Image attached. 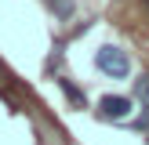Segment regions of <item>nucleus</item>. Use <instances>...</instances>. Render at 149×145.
Returning <instances> with one entry per match:
<instances>
[{"mask_svg":"<svg viewBox=\"0 0 149 145\" xmlns=\"http://www.w3.org/2000/svg\"><path fill=\"white\" fill-rule=\"evenodd\" d=\"M47 7H51L62 22H69L73 14H77V4H73V0H47Z\"/></svg>","mask_w":149,"mask_h":145,"instance_id":"7ed1b4c3","label":"nucleus"},{"mask_svg":"<svg viewBox=\"0 0 149 145\" xmlns=\"http://www.w3.org/2000/svg\"><path fill=\"white\" fill-rule=\"evenodd\" d=\"M131 113H135V102H131L127 94H106V98H98V116L109 120V123L131 120Z\"/></svg>","mask_w":149,"mask_h":145,"instance_id":"f03ea898","label":"nucleus"},{"mask_svg":"<svg viewBox=\"0 0 149 145\" xmlns=\"http://www.w3.org/2000/svg\"><path fill=\"white\" fill-rule=\"evenodd\" d=\"M95 65H98V72H106L109 80H124L131 72V58L127 51H120L116 44H106V47L95 51Z\"/></svg>","mask_w":149,"mask_h":145,"instance_id":"f257e3e1","label":"nucleus"},{"mask_svg":"<svg viewBox=\"0 0 149 145\" xmlns=\"http://www.w3.org/2000/svg\"><path fill=\"white\" fill-rule=\"evenodd\" d=\"M62 91H65V98H73L77 105H87V98H84V91H80L77 84H69V80H62Z\"/></svg>","mask_w":149,"mask_h":145,"instance_id":"20e7f679","label":"nucleus"},{"mask_svg":"<svg viewBox=\"0 0 149 145\" xmlns=\"http://www.w3.org/2000/svg\"><path fill=\"white\" fill-rule=\"evenodd\" d=\"M135 94H138V98H142L146 105H149V72H142V76L135 80Z\"/></svg>","mask_w":149,"mask_h":145,"instance_id":"39448f33","label":"nucleus"}]
</instances>
